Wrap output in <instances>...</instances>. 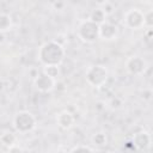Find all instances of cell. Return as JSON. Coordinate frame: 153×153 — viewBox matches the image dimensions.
I'll use <instances>...</instances> for the list:
<instances>
[{
	"instance_id": "5bb4252c",
	"label": "cell",
	"mask_w": 153,
	"mask_h": 153,
	"mask_svg": "<svg viewBox=\"0 0 153 153\" xmlns=\"http://www.w3.org/2000/svg\"><path fill=\"white\" fill-rule=\"evenodd\" d=\"M12 27V17L7 13H0V32L5 33Z\"/></svg>"
},
{
	"instance_id": "7c38bea8",
	"label": "cell",
	"mask_w": 153,
	"mask_h": 153,
	"mask_svg": "<svg viewBox=\"0 0 153 153\" xmlns=\"http://www.w3.org/2000/svg\"><path fill=\"white\" fill-rule=\"evenodd\" d=\"M0 143L5 147H11L14 143H17V136L12 131H5L0 135Z\"/></svg>"
},
{
	"instance_id": "30bf717a",
	"label": "cell",
	"mask_w": 153,
	"mask_h": 153,
	"mask_svg": "<svg viewBox=\"0 0 153 153\" xmlns=\"http://www.w3.org/2000/svg\"><path fill=\"white\" fill-rule=\"evenodd\" d=\"M75 118L73 114L68 110H62L56 115V124L62 130H69L74 126Z\"/></svg>"
},
{
	"instance_id": "44dd1931",
	"label": "cell",
	"mask_w": 153,
	"mask_h": 153,
	"mask_svg": "<svg viewBox=\"0 0 153 153\" xmlns=\"http://www.w3.org/2000/svg\"><path fill=\"white\" fill-rule=\"evenodd\" d=\"M152 33H153L152 27L147 29V31H146V37H147V39H151V38H152Z\"/></svg>"
},
{
	"instance_id": "7402d4cb",
	"label": "cell",
	"mask_w": 153,
	"mask_h": 153,
	"mask_svg": "<svg viewBox=\"0 0 153 153\" xmlns=\"http://www.w3.org/2000/svg\"><path fill=\"white\" fill-rule=\"evenodd\" d=\"M4 88H5V82L2 79H0V91H2Z\"/></svg>"
},
{
	"instance_id": "7a4b0ae2",
	"label": "cell",
	"mask_w": 153,
	"mask_h": 153,
	"mask_svg": "<svg viewBox=\"0 0 153 153\" xmlns=\"http://www.w3.org/2000/svg\"><path fill=\"white\" fill-rule=\"evenodd\" d=\"M12 124L17 133L26 134V133L32 131L36 128L37 120L32 112H30L27 110H22L14 115Z\"/></svg>"
},
{
	"instance_id": "2e32d148",
	"label": "cell",
	"mask_w": 153,
	"mask_h": 153,
	"mask_svg": "<svg viewBox=\"0 0 153 153\" xmlns=\"http://www.w3.org/2000/svg\"><path fill=\"white\" fill-rule=\"evenodd\" d=\"M153 26V10H148L143 13V27L149 29Z\"/></svg>"
},
{
	"instance_id": "3957f363",
	"label": "cell",
	"mask_w": 153,
	"mask_h": 153,
	"mask_svg": "<svg viewBox=\"0 0 153 153\" xmlns=\"http://www.w3.org/2000/svg\"><path fill=\"white\" fill-rule=\"evenodd\" d=\"M109 78V71L103 65H92L85 73L86 82L92 87H102Z\"/></svg>"
},
{
	"instance_id": "ffe728a7",
	"label": "cell",
	"mask_w": 153,
	"mask_h": 153,
	"mask_svg": "<svg viewBox=\"0 0 153 153\" xmlns=\"http://www.w3.org/2000/svg\"><path fill=\"white\" fill-rule=\"evenodd\" d=\"M97 6H99V7H103V6H105L108 2H109V0H92Z\"/></svg>"
},
{
	"instance_id": "9a60e30c",
	"label": "cell",
	"mask_w": 153,
	"mask_h": 153,
	"mask_svg": "<svg viewBox=\"0 0 153 153\" xmlns=\"http://www.w3.org/2000/svg\"><path fill=\"white\" fill-rule=\"evenodd\" d=\"M92 143L97 147H103V146H106L108 145V136L105 133H96L93 136H92Z\"/></svg>"
},
{
	"instance_id": "277c9868",
	"label": "cell",
	"mask_w": 153,
	"mask_h": 153,
	"mask_svg": "<svg viewBox=\"0 0 153 153\" xmlns=\"http://www.w3.org/2000/svg\"><path fill=\"white\" fill-rule=\"evenodd\" d=\"M76 33L84 43H94L97 39H99V25L90 19L82 20L78 26Z\"/></svg>"
},
{
	"instance_id": "6da1fadb",
	"label": "cell",
	"mask_w": 153,
	"mask_h": 153,
	"mask_svg": "<svg viewBox=\"0 0 153 153\" xmlns=\"http://www.w3.org/2000/svg\"><path fill=\"white\" fill-rule=\"evenodd\" d=\"M66 51L61 43L55 39L44 42L38 48V60L44 65H61L65 60Z\"/></svg>"
},
{
	"instance_id": "5b68a950",
	"label": "cell",
	"mask_w": 153,
	"mask_h": 153,
	"mask_svg": "<svg viewBox=\"0 0 153 153\" xmlns=\"http://www.w3.org/2000/svg\"><path fill=\"white\" fill-rule=\"evenodd\" d=\"M124 25L131 30L143 27V12L139 8H131L124 14Z\"/></svg>"
},
{
	"instance_id": "9c48e42d",
	"label": "cell",
	"mask_w": 153,
	"mask_h": 153,
	"mask_svg": "<svg viewBox=\"0 0 153 153\" xmlns=\"http://www.w3.org/2000/svg\"><path fill=\"white\" fill-rule=\"evenodd\" d=\"M118 36V27L116 24L105 20L99 25V38L103 41H114Z\"/></svg>"
},
{
	"instance_id": "52a82bcc",
	"label": "cell",
	"mask_w": 153,
	"mask_h": 153,
	"mask_svg": "<svg viewBox=\"0 0 153 153\" xmlns=\"http://www.w3.org/2000/svg\"><path fill=\"white\" fill-rule=\"evenodd\" d=\"M146 61L137 55L130 56L127 61H126V69L129 74L131 75H141L145 73L146 71Z\"/></svg>"
},
{
	"instance_id": "603a6c76",
	"label": "cell",
	"mask_w": 153,
	"mask_h": 153,
	"mask_svg": "<svg viewBox=\"0 0 153 153\" xmlns=\"http://www.w3.org/2000/svg\"><path fill=\"white\" fill-rule=\"evenodd\" d=\"M139 1H141V2H145V4H149L152 0H139Z\"/></svg>"
},
{
	"instance_id": "8992f818",
	"label": "cell",
	"mask_w": 153,
	"mask_h": 153,
	"mask_svg": "<svg viewBox=\"0 0 153 153\" xmlns=\"http://www.w3.org/2000/svg\"><path fill=\"white\" fill-rule=\"evenodd\" d=\"M55 85H56V80L50 78V76H48L43 72L37 74L35 76V79H33V86L41 93H49V92H51L55 88Z\"/></svg>"
},
{
	"instance_id": "4fadbf2b",
	"label": "cell",
	"mask_w": 153,
	"mask_h": 153,
	"mask_svg": "<svg viewBox=\"0 0 153 153\" xmlns=\"http://www.w3.org/2000/svg\"><path fill=\"white\" fill-rule=\"evenodd\" d=\"M42 72L44 74H47L48 76L55 79V80L61 74V71H60V66L59 65H44L43 68H42Z\"/></svg>"
},
{
	"instance_id": "d6986e66",
	"label": "cell",
	"mask_w": 153,
	"mask_h": 153,
	"mask_svg": "<svg viewBox=\"0 0 153 153\" xmlns=\"http://www.w3.org/2000/svg\"><path fill=\"white\" fill-rule=\"evenodd\" d=\"M7 151H8V152H24L25 149H24V148H22V147H19V146H17V143H14L13 146L8 147V148H7Z\"/></svg>"
},
{
	"instance_id": "ba28073f",
	"label": "cell",
	"mask_w": 153,
	"mask_h": 153,
	"mask_svg": "<svg viewBox=\"0 0 153 153\" xmlns=\"http://www.w3.org/2000/svg\"><path fill=\"white\" fill-rule=\"evenodd\" d=\"M131 143L135 148V151H146L149 148L152 143V139L148 131L146 130H140L135 133L131 137Z\"/></svg>"
},
{
	"instance_id": "ac0fdd59",
	"label": "cell",
	"mask_w": 153,
	"mask_h": 153,
	"mask_svg": "<svg viewBox=\"0 0 153 153\" xmlns=\"http://www.w3.org/2000/svg\"><path fill=\"white\" fill-rule=\"evenodd\" d=\"M102 8H103V11L105 12V14H106V16H110V14L114 12V6H112L110 2H108V4H106L105 6H103Z\"/></svg>"
},
{
	"instance_id": "e0dca14e",
	"label": "cell",
	"mask_w": 153,
	"mask_h": 153,
	"mask_svg": "<svg viewBox=\"0 0 153 153\" xmlns=\"http://www.w3.org/2000/svg\"><path fill=\"white\" fill-rule=\"evenodd\" d=\"M94 151H96V147H91V146L84 145V143L75 145L69 149V152H94Z\"/></svg>"
},
{
	"instance_id": "8fae6325",
	"label": "cell",
	"mask_w": 153,
	"mask_h": 153,
	"mask_svg": "<svg viewBox=\"0 0 153 153\" xmlns=\"http://www.w3.org/2000/svg\"><path fill=\"white\" fill-rule=\"evenodd\" d=\"M106 17H108V16H106L105 12L103 11V8H102V7H98V8H94V10L91 11V13H90V16H88V19L92 20L93 23L100 25L102 23H104V22L106 20Z\"/></svg>"
}]
</instances>
